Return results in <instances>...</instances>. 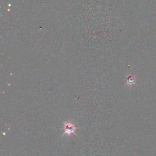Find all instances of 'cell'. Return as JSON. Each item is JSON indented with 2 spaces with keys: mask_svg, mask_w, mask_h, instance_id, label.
Instances as JSON below:
<instances>
[{
  "mask_svg": "<svg viewBox=\"0 0 156 156\" xmlns=\"http://www.w3.org/2000/svg\"><path fill=\"white\" fill-rule=\"evenodd\" d=\"M64 133L63 135H66L70 136V135L74 134H75V131L77 128L74 126V124L70 122H64Z\"/></svg>",
  "mask_w": 156,
  "mask_h": 156,
  "instance_id": "obj_1",
  "label": "cell"
}]
</instances>
